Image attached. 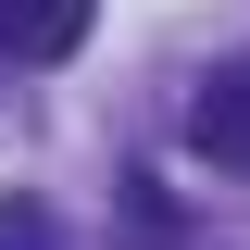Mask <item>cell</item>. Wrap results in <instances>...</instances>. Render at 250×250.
Listing matches in <instances>:
<instances>
[{"mask_svg": "<svg viewBox=\"0 0 250 250\" xmlns=\"http://www.w3.org/2000/svg\"><path fill=\"white\" fill-rule=\"evenodd\" d=\"M188 150L200 163H250V62H225L213 88L188 100Z\"/></svg>", "mask_w": 250, "mask_h": 250, "instance_id": "1", "label": "cell"}, {"mask_svg": "<svg viewBox=\"0 0 250 250\" xmlns=\"http://www.w3.org/2000/svg\"><path fill=\"white\" fill-rule=\"evenodd\" d=\"M0 250H62V213L13 188V200H0Z\"/></svg>", "mask_w": 250, "mask_h": 250, "instance_id": "3", "label": "cell"}, {"mask_svg": "<svg viewBox=\"0 0 250 250\" xmlns=\"http://www.w3.org/2000/svg\"><path fill=\"white\" fill-rule=\"evenodd\" d=\"M88 38V0H0V50L13 62H62Z\"/></svg>", "mask_w": 250, "mask_h": 250, "instance_id": "2", "label": "cell"}]
</instances>
